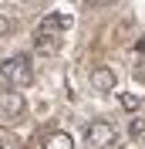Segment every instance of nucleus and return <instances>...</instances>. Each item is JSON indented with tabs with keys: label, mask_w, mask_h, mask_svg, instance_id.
<instances>
[{
	"label": "nucleus",
	"mask_w": 145,
	"mask_h": 149,
	"mask_svg": "<svg viewBox=\"0 0 145 149\" xmlns=\"http://www.w3.org/2000/svg\"><path fill=\"white\" fill-rule=\"evenodd\" d=\"M71 14H47L41 24H37V31L41 34H61V31H71Z\"/></svg>",
	"instance_id": "4"
},
{
	"label": "nucleus",
	"mask_w": 145,
	"mask_h": 149,
	"mask_svg": "<svg viewBox=\"0 0 145 149\" xmlns=\"http://www.w3.org/2000/svg\"><path fill=\"white\" fill-rule=\"evenodd\" d=\"M0 74L7 78L14 88H24V85L34 81V68H30V58L27 54H10L0 61Z\"/></svg>",
	"instance_id": "1"
},
{
	"label": "nucleus",
	"mask_w": 145,
	"mask_h": 149,
	"mask_svg": "<svg viewBox=\"0 0 145 149\" xmlns=\"http://www.w3.org/2000/svg\"><path fill=\"white\" fill-rule=\"evenodd\" d=\"M44 149H74V139L68 132H51L44 139Z\"/></svg>",
	"instance_id": "7"
},
{
	"label": "nucleus",
	"mask_w": 145,
	"mask_h": 149,
	"mask_svg": "<svg viewBox=\"0 0 145 149\" xmlns=\"http://www.w3.org/2000/svg\"><path fill=\"white\" fill-rule=\"evenodd\" d=\"M138 105H142V98H138V95H132V92H125V95H122V109H128V112H135Z\"/></svg>",
	"instance_id": "9"
},
{
	"label": "nucleus",
	"mask_w": 145,
	"mask_h": 149,
	"mask_svg": "<svg viewBox=\"0 0 145 149\" xmlns=\"http://www.w3.org/2000/svg\"><path fill=\"white\" fill-rule=\"evenodd\" d=\"M88 3H91V7H108L111 0H88Z\"/></svg>",
	"instance_id": "11"
},
{
	"label": "nucleus",
	"mask_w": 145,
	"mask_h": 149,
	"mask_svg": "<svg viewBox=\"0 0 145 149\" xmlns=\"http://www.w3.org/2000/svg\"><path fill=\"white\" fill-rule=\"evenodd\" d=\"M84 142H88L91 149H105V146H111V142H115V125H111V122H105V119L91 122L88 129H84Z\"/></svg>",
	"instance_id": "2"
},
{
	"label": "nucleus",
	"mask_w": 145,
	"mask_h": 149,
	"mask_svg": "<svg viewBox=\"0 0 145 149\" xmlns=\"http://www.w3.org/2000/svg\"><path fill=\"white\" fill-rule=\"evenodd\" d=\"M0 115L3 119H17V115H24V95L10 85L7 92H0Z\"/></svg>",
	"instance_id": "3"
},
{
	"label": "nucleus",
	"mask_w": 145,
	"mask_h": 149,
	"mask_svg": "<svg viewBox=\"0 0 145 149\" xmlns=\"http://www.w3.org/2000/svg\"><path fill=\"white\" fill-rule=\"evenodd\" d=\"M7 31H10V20H7V17H3V14H0V37L7 34Z\"/></svg>",
	"instance_id": "10"
},
{
	"label": "nucleus",
	"mask_w": 145,
	"mask_h": 149,
	"mask_svg": "<svg viewBox=\"0 0 145 149\" xmlns=\"http://www.w3.org/2000/svg\"><path fill=\"white\" fill-rule=\"evenodd\" d=\"M128 136L132 139H145V119H132L128 122Z\"/></svg>",
	"instance_id": "8"
},
{
	"label": "nucleus",
	"mask_w": 145,
	"mask_h": 149,
	"mask_svg": "<svg viewBox=\"0 0 145 149\" xmlns=\"http://www.w3.org/2000/svg\"><path fill=\"white\" fill-rule=\"evenodd\" d=\"M34 47H37V54H57L61 41H57V34H41V31H34Z\"/></svg>",
	"instance_id": "6"
},
{
	"label": "nucleus",
	"mask_w": 145,
	"mask_h": 149,
	"mask_svg": "<svg viewBox=\"0 0 145 149\" xmlns=\"http://www.w3.org/2000/svg\"><path fill=\"white\" fill-rule=\"evenodd\" d=\"M0 149H3V146H0Z\"/></svg>",
	"instance_id": "13"
},
{
	"label": "nucleus",
	"mask_w": 145,
	"mask_h": 149,
	"mask_svg": "<svg viewBox=\"0 0 145 149\" xmlns=\"http://www.w3.org/2000/svg\"><path fill=\"white\" fill-rule=\"evenodd\" d=\"M88 81H91L95 92H111V88H115V71H111V68H95Z\"/></svg>",
	"instance_id": "5"
},
{
	"label": "nucleus",
	"mask_w": 145,
	"mask_h": 149,
	"mask_svg": "<svg viewBox=\"0 0 145 149\" xmlns=\"http://www.w3.org/2000/svg\"><path fill=\"white\" fill-rule=\"evenodd\" d=\"M135 47H138V51H145V37H142V41H138V44H135Z\"/></svg>",
	"instance_id": "12"
}]
</instances>
